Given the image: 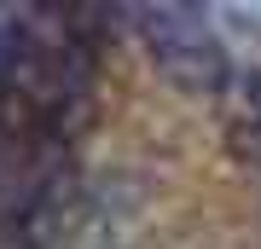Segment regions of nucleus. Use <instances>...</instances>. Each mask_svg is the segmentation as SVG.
I'll list each match as a JSON object with an SVG mask.
<instances>
[{"label": "nucleus", "mask_w": 261, "mask_h": 249, "mask_svg": "<svg viewBox=\"0 0 261 249\" xmlns=\"http://www.w3.org/2000/svg\"><path fill=\"white\" fill-rule=\"evenodd\" d=\"M128 23L140 29L151 64L186 93H226L238 81L226 46L209 35L203 6H128Z\"/></svg>", "instance_id": "obj_1"}, {"label": "nucleus", "mask_w": 261, "mask_h": 249, "mask_svg": "<svg viewBox=\"0 0 261 249\" xmlns=\"http://www.w3.org/2000/svg\"><path fill=\"white\" fill-rule=\"evenodd\" d=\"M226 145H232V157H238L244 168L261 174V122H255V116H238L232 128H226Z\"/></svg>", "instance_id": "obj_2"}, {"label": "nucleus", "mask_w": 261, "mask_h": 249, "mask_svg": "<svg viewBox=\"0 0 261 249\" xmlns=\"http://www.w3.org/2000/svg\"><path fill=\"white\" fill-rule=\"evenodd\" d=\"M232 87H238V99L250 104L244 116H255V122H261V64H255V70H238V81H232Z\"/></svg>", "instance_id": "obj_3"}]
</instances>
